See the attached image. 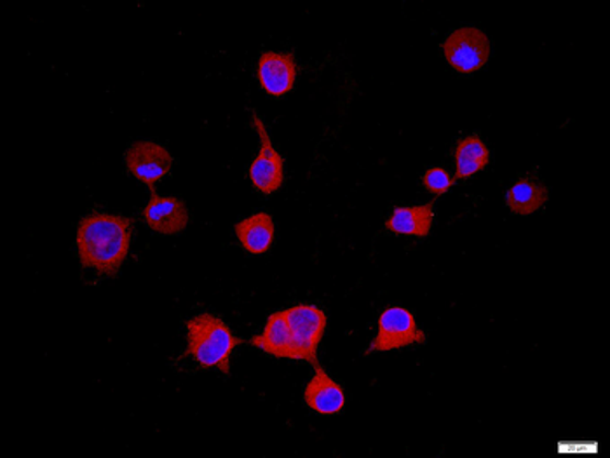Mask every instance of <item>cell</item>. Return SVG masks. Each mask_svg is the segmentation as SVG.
<instances>
[{
  "instance_id": "1",
  "label": "cell",
  "mask_w": 610,
  "mask_h": 458,
  "mask_svg": "<svg viewBox=\"0 0 610 458\" xmlns=\"http://www.w3.org/2000/svg\"><path fill=\"white\" fill-rule=\"evenodd\" d=\"M135 220L120 215L94 211L82 218L78 227L79 263L102 276H117L128 259Z\"/></svg>"
},
{
  "instance_id": "6",
  "label": "cell",
  "mask_w": 610,
  "mask_h": 458,
  "mask_svg": "<svg viewBox=\"0 0 610 458\" xmlns=\"http://www.w3.org/2000/svg\"><path fill=\"white\" fill-rule=\"evenodd\" d=\"M253 128L261 138V150L256 153L255 161L250 165V180L253 187L265 196H271L278 192L285 182V161L281 153L274 149L273 140L265 128L264 119L261 115L253 112Z\"/></svg>"
},
{
  "instance_id": "9",
  "label": "cell",
  "mask_w": 610,
  "mask_h": 458,
  "mask_svg": "<svg viewBox=\"0 0 610 458\" xmlns=\"http://www.w3.org/2000/svg\"><path fill=\"white\" fill-rule=\"evenodd\" d=\"M141 218L149 229L164 236H176L184 232L188 226V211L184 201L179 197H161L158 196V192L150 194L149 204L141 211Z\"/></svg>"
},
{
  "instance_id": "2",
  "label": "cell",
  "mask_w": 610,
  "mask_h": 458,
  "mask_svg": "<svg viewBox=\"0 0 610 458\" xmlns=\"http://www.w3.org/2000/svg\"><path fill=\"white\" fill-rule=\"evenodd\" d=\"M241 340L217 316H194L187 323V347L184 356L193 357L202 369H218L223 375L231 371V356Z\"/></svg>"
},
{
  "instance_id": "16",
  "label": "cell",
  "mask_w": 610,
  "mask_h": 458,
  "mask_svg": "<svg viewBox=\"0 0 610 458\" xmlns=\"http://www.w3.org/2000/svg\"><path fill=\"white\" fill-rule=\"evenodd\" d=\"M424 187L431 192L433 196L440 197L452 188L453 179L444 168H431L423 176Z\"/></svg>"
},
{
  "instance_id": "7",
  "label": "cell",
  "mask_w": 610,
  "mask_h": 458,
  "mask_svg": "<svg viewBox=\"0 0 610 458\" xmlns=\"http://www.w3.org/2000/svg\"><path fill=\"white\" fill-rule=\"evenodd\" d=\"M126 170L131 176L146 183L150 194H156V183L171 173L173 158L163 145L154 141H137L124 153Z\"/></svg>"
},
{
  "instance_id": "11",
  "label": "cell",
  "mask_w": 610,
  "mask_h": 458,
  "mask_svg": "<svg viewBox=\"0 0 610 458\" xmlns=\"http://www.w3.org/2000/svg\"><path fill=\"white\" fill-rule=\"evenodd\" d=\"M253 347L262 353L269 354L279 359H294V340H291L290 327L286 321L285 310L273 312L265 321L264 331L261 335L250 340Z\"/></svg>"
},
{
  "instance_id": "5",
  "label": "cell",
  "mask_w": 610,
  "mask_h": 458,
  "mask_svg": "<svg viewBox=\"0 0 610 458\" xmlns=\"http://www.w3.org/2000/svg\"><path fill=\"white\" fill-rule=\"evenodd\" d=\"M441 53L457 72L473 73L491 58V41L476 26H462L445 38Z\"/></svg>"
},
{
  "instance_id": "12",
  "label": "cell",
  "mask_w": 610,
  "mask_h": 458,
  "mask_svg": "<svg viewBox=\"0 0 610 458\" xmlns=\"http://www.w3.org/2000/svg\"><path fill=\"white\" fill-rule=\"evenodd\" d=\"M435 224V203L423 206H396L385 221V229L398 236L427 238Z\"/></svg>"
},
{
  "instance_id": "3",
  "label": "cell",
  "mask_w": 610,
  "mask_h": 458,
  "mask_svg": "<svg viewBox=\"0 0 610 458\" xmlns=\"http://www.w3.org/2000/svg\"><path fill=\"white\" fill-rule=\"evenodd\" d=\"M285 316L294 340V360L318 365V351L329 323L325 312L320 307L300 304L286 309Z\"/></svg>"
},
{
  "instance_id": "8",
  "label": "cell",
  "mask_w": 610,
  "mask_h": 458,
  "mask_svg": "<svg viewBox=\"0 0 610 458\" xmlns=\"http://www.w3.org/2000/svg\"><path fill=\"white\" fill-rule=\"evenodd\" d=\"M262 90L271 96H285L297 81V60L294 53L265 51L256 70Z\"/></svg>"
},
{
  "instance_id": "15",
  "label": "cell",
  "mask_w": 610,
  "mask_h": 458,
  "mask_svg": "<svg viewBox=\"0 0 610 458\" xmlns=\"http://www.w3.org/2000/svg\"><path fill=\"white\" fill-rule=\"evenodd\" d=\"M491 150L479 135L465 136L456 145V179H471L487 168Z\"/></svg>"
},
{
  "instance_id": "10",
  "label": "cell",
  "mask_w": 610,
  "mask_h": 458,
  "mask_svg": "<svg viewBox=\"0 0 610 458\" xmlns=\"http://www.w3.org/2000/svg\"><path fill=\"white\" fill-rule=\"evenodd\" d=\"M303 404L320 415H337L346 407V392L323 366L314 365V375L303 389Z\"/></svg>"
},
{
  "instance_id": "13",
  "label": "cell",
  "mask_w": 610,
  "mask_h": 458,
  "mask_svg": "<svg viewBox=\"0 0 610 458\" xmlns=\"http://www.w3.org/2000/svg\"><path fill=\"white\" fill-rule=\"evenodd\" d=\"M235 236L241 247L252 255H264L271 250L276 236V226L269 213H255L235 226Z\"/></svg>"
},
{
  "instance_id": "4",
  "label": "cell",
  "mask_w": 610,
  "mask_h": 458,
  "mask_svg": "<svg viewBox=\"0 0 610 458\" xmlns=\"http://www.w3.org/2000/svg\"><path fill=\"white\" fill-rule=\"evenodd\" d=\"M427 335L415 323V318L405 307H389L379 318L377 335L367 348V354L388 353L396 348L426 344Z\"/></svg>"
},
{
  "instance_id": "14",
  "label": "cell",
  "mask_w": 610,
  "mask_h": 458,
  "mask_svg": "<svg viewBox=\"0 0 610 458\" xmlns=\"http://www.w3.org/2000/svg\"><path fill=\"white\" fill-rule=\"evenodd\" d=\"M548 197H550V192H548L546 185H542L533 176H521L509 187L506 204L513 213H517L520 217H529L532 213L544 208Z\"/></svg>"
}]
</instances>
